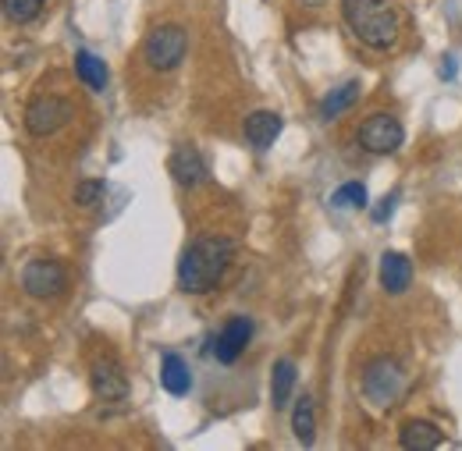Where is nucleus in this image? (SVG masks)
Instances as JSON below:
<instances>
[{"mask_svg": "<svg viewBox=\"0 0 462 451\" xmlns=\"http://www.w3.org/2000/svg\"><path fill=\"white\" fill-rule=\"evenodd\" d=\"M231 260H235V242L228 235H199L178 263V284L189 295H207L225 281Z\"/></svg>", "mask_w": 462, "mask_h": 451, "instance_id": "1", "label": "nucleus"}, {"mask_svg": "<svg viewBox=\"0 0 462 451\" xmlns=\"http://www.w3.org/2000/svg\"><path fill=\"white\" fill-rule=\"evenodd\" d=\"M342 14L352 36L370 51H388L399 40V14L388 0H342Z\"/></svg>", "mask_w": 462, "mask_h": 451, "instance_id": "2", "label": "nucleus"}, {"mask_svg": "<svg viewBox=\"0 0 462 451\" xmlns=\"http://www.w3.org/2000/svg\"><path fill=\"white\" fill-rule=\"evenodd\" d=\"M405 391V373L399 359L377 355L363 366V395L374 409H392Z\"/></svg>", "mask_w": 462, "mask_h": 451, "instance_id": "3", "label": "nucleus"}, {"mask_svg": "<svg viewBox=\"0 0 462 451\" xmlns=\"http://www.w3.org/2000/svg\"><path fill=\"white\" fill-rule=\"evenodd\" d=\"M185 54H189V32L174 22L157 25L143 43V57L153 71H174L185 60Z\"/></svg>", "mask_w": 462, "mask_h": 451, "instance_id": "4", "label": "nucleus"}, {"mask_svg": "<svg viewBox=\"0 0 462 451\" xmlns=\"http://www.w3.org/2000/svg\"><path fill=\"white\" fill-rule=\"evenodd\" d=\"M64 288H68V271L51 256L29 260L22 267V291L32 299H58L64 295Z\"/></svg>", "mask_w": 462, "mask_h": 451, "instance_id": "5", "label": "nucleus"}, {"mask_svg": "<svg viewBox=\"0 0 462 451\" xmlns=\"http://www.w3.org/2000/svg\"><path fill=\"white\" fill-rule=\"evenodd\" d=\"M75 117V107L64 100V97H54V93H47V97H36L29 107H25V132L29 135H54L60 132L68 121Z\"/></svg>", "mask_w": 462, "mask_h": 451, "instance_id": "6", "label": "nucleus"}, {"mask_svg": "<svg viewBox=\"0 0 462 451\" xmlns=\"http://www.w3.org/2000/svg\"><path fill=\"white\" fill-rule=\"evenodd\" d=\"M359 146L366 150V153H377V157H384V153H395L399 146L405 143V128L399 117H392V114H370L363 124H359Z\"/></svg>", "mask_w": 462, "mask_h": 451, "instance_id": "7", "label": "nucleus"}, {"mask_svg": "<svg viewBox=\"0 0 462 451\" xmlns=\"http://www.w3.org/2000/svg\"><path fill=\"white\" fill-rule=\"evenodd\" d=\"M249 338H253V320L249 317H228L225 320V327L214 335V341H210V355L217 359V363H225V366H231L242 352H245V345H249Z\"/></svg>", "mask_w": 462, "mask_h": 451, "instance_id": "8", "label": "nucleus"}, {"mask_svg": "<svg viewBox=\"0 0 462 451\" xmlns=\"http://www.w3.org/2000/svg\"><path fill=\"white\" fill-rule=\"evenodd\" d=\"M89 381H93V395L104 405H117V401L128 398V373L121 370L117 359H97Z\"/></svg>", "mask_w": 462, "mask_h": 451, "instance_id": "9", "label": "nucleus"}, {"mask_svg": "<svg viewBox=\"0 0 462 451\" xmlns=\"http://www.w3.org/2000/svg\"><path fill=\"white\" fill-rule=\"evenodd\" d=\"M168 170H171V178L181 185V189H196V185H203L207 174H210L207 161H203V153H199L196 146H189V143H181V146L171 153Z\"/></svg>", "mask_w": 462, "mask_h": 451, "instance_id": "10", "label": "nucleus"}, {"mask_svg": "<svg viewBox=\"0 0 462 451\" xmlns=\"http://www.w3.org/2000/svg\"><path fill=\"white\" fill-rule=\"evenodd\" d=\"M282 128H285V117L278 111H253L245 117V124H242V135H245V143L256 153H263V150L274 146V139L282 135Z\"/></svg>", "mask_w": 462, "mask_h": 451, "instance_id": "11", "label": "nucleus"}, {"mask_svg": "<svg viewBox=\"0 0 462 451\" xmlns=\"http://www.w3.org/2000/svg\"><path fill=\"white\" fill-rule=\"evenodd\" d=\"M377 278H381V288H384L388 295H405L409 284H412V260H409L405 253L388 249V253L381 256V271H377Z\"/></svg>", "mask_w": 462, "mask_h": 451, "instance_id": "12", "label": "nucleus"}, {"mask_svg": "<svg viewBox=\"0 0 462 451\" xmlns=\"http://www.w3.org/2000/svg\"><path fill=\"white\" fill-rule=\"evenodd\" d=\"M161 388L174 398L192 391V370L178 352H164V359H161Z\"/></svg>", "mask_w": 462, "mask_h": 451, "instance_id": "13", "label": "nucleus"}, {"mask_svg": "<svg viewBox=\"0 0 462 451\" xmlns=\"http://www.w3.org/2000/svg\"><path fill=\"white\" fill-rule=\"evenodd\" d=\"M399 445L405 451H434L441 448V430L430 419H409L399 430Z\"/></svg>", "mask_w": 462, "mask_h": 451, "instance_id": "14", "label": "nucleus"}, {"mask_svg": "<svg viewBox=\"0 0 462 451\" xmlns=\"http://www.w3.org/2000/svg\"><path fill=\"white\" fill-rule=\"evenodd\" d=\"M291 434H295V441L306 445V448L317 441V405H313L310 395L295 398V409H291Z\"/></svg>", "mask_w": 462, "mask_h": 451, "instance_id": "15", "label": "nucleus"}, {"mask_svg": "<svg viewBox=\"0 0 462 451\" xmlns=\"http://www.w3.org/2000/svg\"><path fill=\"white\" fill-rule=\"evenodd\" d=\"M75 75H79V82H82L86 89H93V93H104V89H107V64L97 54H89V51H79V54H75Z\"/></svg>", "mask_w": 462, "mask_h": 451, "instance_id": "16", "label": "nucleus"}, {"mask_svg": "<svg viewBox=\"0 0 462 451\" xmlns=\"http://www.w3.org/2000/svg\"><path fill=\"white\" fill-rule=\"evenodd\" d=\"M295 363L291 359H278L274 363V373H271V405L274 409H285L291 401V391H295Z\"/></svg>", "mask_w": 462, "mask_h": 451, "instance_id": "17", "label": "nucleus"}, {"mask_svg": "<svg viewBox=\"0 0 462 451\" xmlns=\"http://www.w3.org/2000/svg\"><path fill=\"white\" fill-rule=\"evenodd\" d=\"M359 93H363V86L356 82V78H348V82H342L338 89H331L324 100H320V117L324 121H331V117H338L342 111H348L356 100H359Z\"/></svg>", "mask_w": 462, "mask_h": 451, "instance_id": "18", "label": "nucleus"}, {"mask_svg": "<svg viewBox=\"0 0 462 451\" xmlns=\"http://www.w3.org/2000/svg\"><path fill=\"white\" fill-rule=\"evenodd\" d=\"M331 207L335 210H363L366 207V185L363 181H346L342 189L331 192Z\"/></svg>", "mask_w": 462, "mask_h": 451, "instance_id": "19", "label": "nucleus"}, {"mask_svg": "<svg viewBox=\"0 0 462 451\" xmlns=\"http://www.w3.org/2000/svg\"><path fill=\"white\" fill-rule=\"evenodd\" d=\"M43 0H4V18L11 25H29L32 18H40Z\"/></svg>", "mask_w": 462, "mask_h": 451, "instance_id": "20", "label": "nucleus"}, {"mask_svg": "<svg viewBox=\"0 0 462 451\" xmlns=\"http://www.w3.org/2000/svg\"><path fill=\"white\" fill-rule=\"evenodd\" d=\"M104 196H107V181H100V178H89V181H79L75 185V203L86 207V210H93L97 203H104Z\"/></svg>", "mask_w": 462, "mask_h": 451, "instance_id": "21", "label": "nucleus"}, {"mask_svg": "<svg viewBox=\"0 0 462 451\" xmlns=\"http://www.w3.org/2000/svg\"><path fill=\"white\" fill-rule=\"evenodd\" d=\"M395 203H399V192H392V196H384V199H381V207L374 210V221H377V225H384V221L392 217V210H395Z\"/></svg>", "mask_w": 462, "mask_h": 451, "instance_id": "22", "label": "nucleus"}, {"mask_svg": "<svg viewBox=\"0 0 462 451\" xmlns=\"http://www.w3.org/2000/svg\"><path fill=\"white\" fill-rule=\"evenodd\" d=\"M456 71H459V64H456V57L448 54L445 64H441V78H456Z\"/></svg>", "mask_w": 462, "mask_h": 451, "instance_id": "23", "label": "nucleus"}, {"mask_svg": "<svg viewBox=\"0 0 462 451\" xmlns=\"http://www.w3.org/2000/svg\"><path fill=\"white\" fill-rule=\"evenodd\" d=\"M302 4H310V7H317V4H324V0H302Z\"/></svg>", "mask_w": 462, "mask_h": 451, "instance_id": "24", "label": "nucleus"}]
</instances>
